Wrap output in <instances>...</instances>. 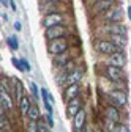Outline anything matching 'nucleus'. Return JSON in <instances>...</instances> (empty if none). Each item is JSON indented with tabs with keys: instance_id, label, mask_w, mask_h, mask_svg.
Segmentation results:
<instances>
[{
	"instance_id": "1a4fd4ad",
	"label": "nucleus",
	"mask_w": 131,
	"mask_h": 132,
	"mask_svg": "<svg viewBox=\"0 0 131 132\" xmlns=\"http://www.w3.org/2000/svg\"><path fill=\"white\" fill-rule=\"evenodd\" d=\"M122 112H123V110L117 109L115 105L106 104V105H104V109H103V117H104L106 120L114 121V123H122V121H125V118L122 117Z\"/></svg>"
},
{
	"instance_id": "2f4dec72",
	"label": "nucleus",
	"mask_w": 131,
	"mask_h": 132,
	"mask_svg": "<svg viewBox=\"0 0 131 132\" xmlns=\"http://www.w3.org/2000/svg\"><path fill=\"white\" fill-rule=\"evenodd\" d=\"M40 3H63V0H40Z\"/></svg>"
},
{
	"instance_id": "7ed1b4c3",
	"label": "nucleus",
	"mask_w": 131,
	"mask_h": 132,
	"mask_svg": "<svg viewBox=\"0 0 131 132\" xmlns=\"http://www.w3.org/2000/svg\"><path fill=\"white\" fill-rule=\"evenodd\" d=\"M119 3L120 2H117L114 6H111V8H107L104 13H101V14H98V16H95L96 19H100V22L101 24H112V22H123L122 19H123V11H122V8L119 6Z\"/></svg>"
},
{
	"instance_id": "0eeeda50",
	"label": "nucleus",
	"mask_w": 131,
	"mask_h": 132,
	"mask_svg": "<svg viewBox=\"0 0 131 132\" xmlns=\"http://www.w3.org/2000/svg\"><path fill=\"white\" fill-rule=\"evenodd\" d=\"M62 36H70V27L67 24H60V25H54L44 28V38L46 41H51L55 38H62Z\"/></svg>"
},
{
	"instance_id": "a878e982",
	"label": "nucleus",
	"mask_w": 131,
	"mask_h": 132,
	"mask_svg": "<svg viewBox=\"0 0 131 132\" xmlns=\"http://www.w3.org/2000/svg\"><path fill=\"white\" fill-rule=\"evenodd\" d=\"M11 64L14 66L16 69H18L19 72H25V69H24V66H22V63H21V58H16V57H11Z\"/></svg>"
},
{
	"instance_id": "a211bd4d",
	"label": "nucleus",
	"mask_w": 131,
	"mask_h": 132,
	"mask_svg": "<svg viewBox=\"0 0 131 132\" xmlns=\"http://www.w3.org/2000/svg\"><path fill=\"white\" fill-rule=\"evenodd\" d=\"M33 104V99H32L30 94H24L21 99H19V102H18V109H19V113L22 115V117H25L27 115V110L30 109V105Z\"/></svg>"
},
{
	"instance_id": "f704fd0d",
	"label": "nucleus",
	"mask_w": 131,
	"mask_h": 132,
	"mask_svg": "<svg viewBox=\"0 0 131 132\" xmlns=\"http://www.w3.org/2000/svg\"><path fill=\"white\" fill-rule=\"evenodd\" d=\"M0 115H3V117H6V110L2 107V104H0Z\"/></svg>"
},
{
	"instance_id": "393cba45",
	"label": "nucleus",
	"mask_w": 131,
	"mask_h": 132,
	"mask_svg": "<svg viewBox=\"0 0 131 132\" xmlns=\"http://www.w3.org/2000/svg\"><path fill=\"white\" fill-rule=\"evenodd\" d=\"M38 132H51V127H49L47 123L44 121V117H41L38 120Z\"/></svg>"
},
{
	"instance_id": "6ab92c4d",
	"label": "nucleus",
	"mask_w": 131,
	"mask_h": 132,
	"mask_svg": "<svg viewBox=\"0 0 131 132\" xmlns=\"http://www.w3.org/2000/svg\"><path fill=\"white\" fill-rule=\"evenodd\" d=\"M70 51H71V47L68 49L67 52H63V54H59V55H54V64L57 66V68L60 69L63 64H67L71 58H74V55H71L70 54Z\"/></svg>"
},
{
	"instance_id": "f8f14e48",
	"label": "nucleus",
	"mask_w": 131,
	"mask_h": 132,
	"mask_svg": "<svg viewBox=\"0 0 131 132\" xmlns=\"http://www.w3.org/2000/svg\"><path fill=\"white\" fill-rule=\"evenodd\" d=\"M126 61H128V60H126L125 51H117V52L107 55V58H106L104 63L112 64V66H119V68H125V66H126Z\"/></svg>"
},
{
	"instance_id": "9b49d317",
	"label": "nucleus",
	"mask_w": 131,
	"mask_h": 132,
	"mask_svg": "<svg viewBox=\"0 0 131 132\" xmlns=\"http://www.w3.org/2000/svg\"><path fill=\"white\" fill-rule=\"evenodd\" d=\"M84 74H85V72H84V68L76 66L71 72H68V76H67V79H65L62 88L68 87V85H73V84H81V82H82V79H84Z\"/></svg>"
},
{
	"instance_id": "c85d7f7f",
	"label": "nucleus",
	"mask_w": 131,
	"mask_h": 132,
	"mask_svg": "<svg viewBox=\"0 0 131 132\" xmlns=\"http://www.w3.org/2000/svg\"><path fill=\"white\" fill-rule=\"evenodd\" d=\"M43 105H44V109H46V113H54V105H52V102L43 101Z\"/></svg>"
},
{
	"instance_id": "f03ea898",
	"label": "nucleus",
	"mask_w": 131,
	"mask_h": 132,
	"mask_svg": "<svg viewBox=\"0 0 131 132\" xmlns=\"http://www.w3.org/2000/svg\"><path fill=\"white\" fill-rule=\"evenodd\" d=\"M104 99H106V104L115 105L120 110H125L126 105H128V93H126V90L112 88L111 91H107L104 94Z\"/></svg>"
},
{
	"instance_id": "f3484780",
	"label": "nucleus",
	"mask_w": 131,
	"mask_h": 132,
	"mask_svg": "<svg viewBox=\"0 0 131 132\" xmlns=\"http://www.w3.org/2000/svg\"><path fill=\"white\" fill-rule=\"evenodd\" d=\"M106 38H107V39H111L114 44H115L119 51H125V46H126V43H128V39H126V35H119V33H111V35H107Z\"/></svg>"
},
{
	"instance_id": "5701e85b",
	"label": "nucleus",
	"mask_w": 131,
	"mask_h": 132,
	"mask_svg": "<svg viewBox=\"0 0 131 132\" xmlns=\"http://www.w3.org/2000/svg\"><path fill=\"white\" fill-rule=\"evenodd\" d=\"M6 44L10 46L11 51H18V49H19V39H18V36H16V35L8 36L6 38Z\"/></svg>"
},
{
	"instance_id": "7c9ffc66",
	"label": "nucleus",
	"mask_w": 131,
	"mask_h": 132,
	"mask_svg": "<svg viewBox=\"0 0 131 132\" xmlns=\"http://www.w3.org/2000/svg\"><path fill=\"white\" fill-rule=\"evenodd\" d=\"M8 126V123H6V117H3V115H0V127H6Z\"/></svg>"
},
{
	"instance_id": "f257e3e1",
	"label": "nucleus",
	"mask_w": 131,
	"mask_h": 132,
	"mask_svg": "<svg viewBox=\"0 0 131 132\" xmlns=\"http://www.w3.org/2000/svg\"><path fill=\"white\" fill-rule=\"evenodd\" d=\"M101 74L111 82V84H119V82H126V72L125 68H119V66H112L107 63L100 64Z\"/></svg>"
},
{
	"instance_id": "c9c22d12",
	"label": "nucleus",
	"mask_w": 131,
	"mask_h": 132,
	"mask_svg": "<svg viewBox=\"0 0 131 132\" xmlns=\"http://www.w3.org/2000/svg\"><path fill=\"white\" fill-rule=\"evenodd\" d=\"M93 132H104V130H103V127H101V126H98V127H95V129H93Z\"/></svg>"
},
{
	"instance_id": "ddd939ff",
	"label": "nucleus",
	"mask_w": 131,
	"mask_h": 132,
	"mask_svg": "<svg viewBox=\"0 0 131 132\" xmlns=\"http://www.w3.org/2000/svg\"><path fill=\"white\" fill-rule=\"evenodd\" d=\"M71 124H73V132L81 130V129H84V127L87 126V110H85V107H82V109H81V110L74 115V117H73Z\"/></svg>"
},
{
	"instance_id": "423d86ee",
	"label": "nucleus",
	"mask_w": 131,
	"mask_h": 132,
	"mask_svg": "<svg viewBox=\"0 0 131 132\" xmlns=\"http://www.w3.org/2000/svg\"><path fill=\"white\" fill-rule=\"evenodd\" d=\"M68 21V14L65 11H59V13H51V14H44V18L41 21L43 28H49L54 25H60V24H67Z\"/></svg>"
},
{
	"instance_id": "20e7f679",
	"label": "nucleus",
	"mask_w": 131,
	"mask_h": 132,
	"mask_svg": "<svg viewBox=\"0 0 131 132\" xmlns=\"http://www.w3.org/2000/svg\"><path fill=\"white\" fill-rule=\"evenodd\" d=\"M70 47H71V43H70L68 36H62V38H55V39L47 41V52H49V55H52V57L67 52Z\"/></svg>"
},
{
	"instance_id": "2eb2a0df",
	"label": "nucleus",
	"mask_w": 131,
	"mask_h": 132,
	"mask_svg": "<svg viewBox=\"0 0 131 132\" xmlns=\"http://www.w3.org/2000/svg\"><path fill=\"white\" fill-rule=\"evenodd\" d=\"M62 91H63V101L67 102L70 99L82 94V85L81 84H73V85H68V87L62 88Z\"/></svg>"
},
{
	"instance_id": "6e6552de",
	"label": "nucleus",
	"mask_w": 131,
	"mask_h": 132,
	"mask_svg": "<svg viewBox=\"0 0 131 132\" xmlns=\"http://www.w3.org/2000/svg\"><path fill=\"white\" fill-rule=\"evenodd\" d=\"M82 107H84V97H82V94L70 99V101H67V102H65V115H67V118L73 120V117Z\"/></svg>"
},
{
	"instance_id": "dca6fc26",
	"label": "nucleus",
	"mask_w": 131,
	"mask_h": 132,
	"mask_svg": "<svg viewBox=\"0 0 131 132\" xmlns=\"http://www.w3.org/2000/svg\"><path fill=\"white\" fill-rule=\"evenodd\" d=\"M11 80H13V91H11V94H13V97H14L16 104H18V102H19V99L25 94L24 84H22L19 79H14V77H11Z\"/></svg>"
},
{
	"instance_id": "72a5a7b5",
	"label": "nucleus",
	"mask_w": 131,
	"mask_h": 132,
	"mask_svg": "<svg viewBox=\"0 0 131 132\" xmlns=\"http://www.w3.org/2000/svg\"><path fill=\"white\" fill-rule=\"evenodd\" d=\"M126 16H128V19L131 21V5H128V6H126Z\"/></svg>"
},
{
	"instance_id": "4be33fe9",
	"label": "nucleus",
	"mask_w": 131,
	"mask_h": 132,
	"mask_svg": "<svg viewBox=\"0 0 131 132\" xmlns=\"http://www.w3.org/2000/svg\"><path fill=\"white\" fill-rule=\"evenodd\" d=\"M28 88H30V96H32V99H33V102H37L38 99H41V97H40V88L37 87L35 82H30V84H28Z\"/></svg>"
},
{
	"instance_id": "e433bc0d",
	"label": "nucleus",
	"mask_w": 131,
	"mask_h": 132,
	"mask_svg": "<svg viewBox=\"0 0 131 132\" xmlns=\"http://www.w3.org/2000/svg\"><path fill=\"white\" fill-rule=\"evenodd\" d=\"M0 2H2V5H5V6L8 5V0H0Z\"/></svg>"
},
{
	"instance_id": "c756f323",
	"label": "nucleus",
	"mask_w": 131,
	"mask_h": 132,
	"mask_svg": "<svg viewBox=\"0 0 131 132\" xmlns=\"http://www.w3.org/2000/svg\"><path fill=\"white\" fill-rule=\"evenodd\" d=\"M21 63H22V66H24L25 72H30V71H32V64L28 63V60H27V58H21Z\"/></svg>"
},
{
	"instance_id": "4c0bfd02",
	"label": "nucleus",
	"mask_w": 131,
	"mask_h": 132,
	"mask_svg": "<svg viewBox=\"0 0 131 132\" xmlns=\"http://www.w3.org/2000/svg\"><path fill=\"white\" fill-rule=\"evenodd\" d=\"M0 132H5V130H3V127H0Z\"/></svg>"
},
{
	"instance_id": "473e14b6",
	"label": "nucleus",
	"mask_w": 131,
	"mask_h": 132,
	"mask_svg": "<svg viewBox=\"0 0 131 132\" xmlns=\"http://www.w3.org/2000/svg\"><path fill=\"white\" fill-rule=\"evenodd\" d=\"M21 28H22L21 22H19V21H16V22H14V30H16V31H21Z\"/></svg>"
},
{
	"instance_id": "b1692460",
	"label": "nucleus",
	"mask_w": 131,
	"mask_h": 132,
	"mask_svg": "<svg viewBox=\"0 0 131 132\" xmlns=\"http://www.w3.org/2000/svg\"><path fill=\"white\" fill-rule=\"evenodd\" d=\"M25 132H38V121L27 120V123H25Z\"/></svg>"
},
{
	"instance_id": "4468645a",
	"label": "nucleus",
	"mask_w": 131,
	"mask_h": 132,
	"mask_svg": "<svg viewBox=\"0 0 131 132\" xmlns=\"http://www.w3.org/2000/svg\"><path fill=\"white\" fill-rule=\"evenodd\" d=\"M0 104H2V107L6 110V113L13 112L14 110V105H16V101H14V97L10 91L3 90V88H0Z\"/></svg>"
},
{
	"instance_id": "58836bf2",
	"label": "nucleus",
	"mask_w": 131,
	"mask_h": 132,
	"mask_svg": "<svg viewBox=\"0 0 131 132\" xmlns=\"http://www.w3.org/2000/svg\"><path fill=\"white\" fill-rule=\"evenodd\" d=\"M117 2H120V0H117Z\"/></svg>"
},
{
	"instance_id": "9d476101",
	"label": "nucleus",
	"mask_w": 131,
	"mask_h": 132,
	"mask_svg": "<svg viewBox=\"0 0 131 132\" xmlns=\"http://www.w3.org/2000/svg\"><path fill=\"white\" fill-rule=\"evenodd\" d=\"M115 3H117V0H93V3L90 5V13L93 16H98V14L104 13L107 8L114 6Z\"/></svg>"
},
{
	"instance_id": "aec40b11",
	"label": "nucleus",
	"mask_w": 131,
	"mask_h": 132,
	"mask_svg": "<svg viewBox=\"0 0 131 132\" xmlns=\"http://www.w3.org/2000/svg\"><path fill=\"white\" fill-rule=\"evenodd\" d=\"M40 8L43 14H51L63 11V3H40Z\"/></svg>"
},
{
	"instance_id": "bb28decb",
	"label": "nucleus",
	"mask_w": 131,
	"mask_h": 132,
	"mask_svg": "<svg viewBox=\"0 0 131 132\" xmlns=\"http://www.w3.org/2000/svg\"><path fill=\"white\" fill-rule=\"evenodd\" d=\"M115 132H131V129H129V126H128L126 121H122V123L117 124V130Z\"/></svg>"
},
{
	"instance_id": "cd10ccee",
	"label": "nucleus",
	"mask_w": 131,
	"mask_h": 132,
	"mask_svg": "<svg viewBox=\"0 0 131 132\" xmlns=\"http://www.w3.org/2000/svg\"><path fill=\"white\" fill-rule=\"evenodd\" d=\"M44 121L47 123V126L51 127V129L55 126V121H54V117H52V113H46V117H44Z\"/></svg>"
},
{
	"instance_id": "412c9836",
	"label": "nucleus",
	"mask_w": 131,
	"mask_h": 132,
	"mask_svg": "<svg viewBox=\"0 0 131 132\" xmlns=\"http://www.w3.org/2000/svg\"><path fill=\"white\" fill-rule=\"evenodd\" d=\"M25 117H27V120H33V121H38L40 118H41V112H40V107L33 102V104H32L30 105V109L27 110V115H25Z\"/></svg>"
},
{
	"instance_id": "39448f33",
	"label": "nucleus",
	"mask_w": 131,
	"mask_h": 132,
	"mask_svg": "<svg viewBox=\"0 0 131 132\" xmlns=\"http://www.w3.org/2000/svg\"><path fill=\"white\" fill-rule=\"evenodd\" d=\"M93 49H95V52H96L98 55H101V57H107V55H111V54H114V52L119 51L117 46L114 44L111 39H107V38H100V39H96V41L93 43Z\"/></svg>"
}]
</instances>
